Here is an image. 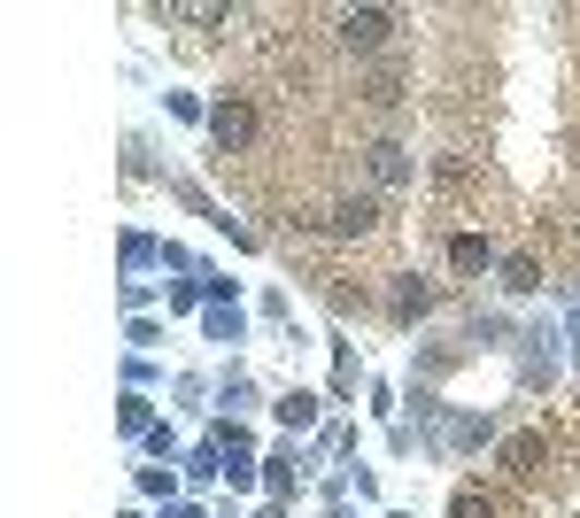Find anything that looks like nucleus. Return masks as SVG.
<instances>
[{"instance_id": "f03ea898", "label": "nucleus", "mask_w": 580, "mask_h": 518, "mask_svg": "<svg viewBox=\"0 0 580 518\" xmlns=\"http://www.w3.org/2000/svg\"><path fill=\"white\" fill-rule=\"evenodd\" d=\"M426 310H434V287H426V279H395V294H387V317H395V325L426 317Z\"/></svg>"}, {"instance_id": "20e7f679", "label": "nucleus", "mask_w": 580, "mask_h": 518, "mask_svg": "<svg viewBox=\"0 0 580 518\" xmlns=\"http://www.w3.org/2000/svg\"><path fill=\"white\" fill-rule=\"evenodd\" d=\"M504 279L527 294V287H542V264H534V255H511V272H504Z\"/></svg>"}, {"instance_id": "f257e3e1", "label": "nucleus", "mask_w": 580, "mask_h": 518, "mask_svg": "<svg viewBox=\"0 0 580 518\" xmlns=\"http://www.w3.org/2000/svg\"><path fill=\"white\" fill-rule=\"evenodd\" d=\"M395 24H402L395 9H341V16H334V47H341L349 62L372 70V62L395 55Z\"/></svg>"}, {"instance_id": "7ed1b4c3", "label": "nucleus", "mask_w": 580, "mask_h": 518, "mask_svg": "<svg viewBox=\"0 0 580 518\" xmlns=\"http://www.w3.org/2000/svg\"><path fill=\"white\" fill-rule=\"evenodd\" d=\"M504 510H511L504 487H457V503H449V518H504Z\"/></svg>"}]
</instances>
